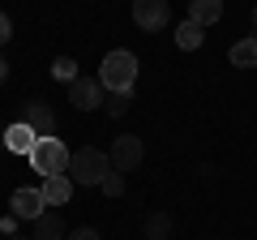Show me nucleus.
<instances>
[{"mask_svg":"<svg viewBox=\"0 0 257 240\" xmlns=\"http://www.w3.org/2000/svg\"><path fill=\"white\" fill-rule=\"evenodd\" d=\"M189 22H197V26H219L223 22V0H189Z\"/></svg>","mask_w":257,"mask_h":240,"instance_id":"nucleus-11","label":"nucleus"},{"mask_svg":"<svg viewBox=\"0 0 257 240\" xmlns=\"http://www.w3.org/2000/svg\"><path fill=\"white\" fill-rule=\"evenodd\" d=\"M35 142H39V133L30 129L26 120H13L9 129H5V150H9V155H30Z\"/></svg>","mask_w":257,"mask_h":240,"instance_id":"nucleus-9","label":"nucleus"},{"mask_svg":"<svg viewBox=\"0 0 257 240\" xmlns=\"http://www.w3.org/2000/svg\"><path fill=\"white\" fill-rule=\"evenodd\" d=\"M13 240H26V236H13Z\"/></svg>","mask_w":257,"mask_h":240,"instance_id":"nucleus-23","label":"nucleus"},{"mask_svg":"<svg viewBox=\"0 0 257 240\" xmlns=\"http://www.w3.org/2000/svg\"><path fill=\"white\" fill-rule=\"evenodd\" d=\"M227 60H231V69H257V39L253 35L236 39L231 52H227Z\"/></svg>","mask_w":257,"mask_h":240,"instance_id":"nucleus-12","label":"nucleus"},{"mask_svg":"<svg viewBox=\"0 0 257 240\" xmlns=\"http://www.w3.org/2000/svg\"><path fill=\"white\" fill-rule=\"evenodd\" d=\"M107 172H111V159H107V150H99V146H82V150H73V159H69V172H64V176H69L73 185L99 189Z\"/></svg>","mask_w":257,"mask_h":240,"instance_id":"nucleus-2","label":"nucleus"},{"mask_svg":"<svg viewBox=\"0 0 257 240\" xmlns=\"http://www.w3.org/2000/svg\"><path fill=\"white\" fill-rule=\"evenodd\" d=\"M253 39H257V5H253Z\"/></svg>","mask_w":257,"mask_h":240,"instance_id":"nucleus-22","label":"nucleus"},{"mask_svg":"<svg viewBox=\"0 0 257 240\" xmlns=\"http://www.w3.org/2000/svg\"><path fill=\"white\" fill-rule=\"evenodd\" d=\"M69 159H73V150L52 133V138H39L35 142V150L26 155V163H30V172H39L47 180V176H64V172H69Z\"/></svg>","mask_w":257,"mask_h":240,"instance_id":"nucleus-3","label":"nucleus"},{"mask_svg":"<svg viewBox=\"0 0 257 240\" xmlns=\"http://www.w3.org/2000/svg\"><path fill=\"white\" fill-rule=\"evenodd\" d=\"M103 86H99V77H77L73 86H69V103H73L77 111H94V107H103Z\"/></svg>","mask_w":257,"mask_h":240,"instance_id":"nucleus-6","label":"nucleus"},{"mask_svg":"<svg viewBox=\"0 0 257 240\" xmlns=\"http://www.w3.org/2000/svg\"><path fill=\"white\" fill-rule=\"evenodd\" d=\"M107 159H111V172H124V176H128V172H138L142 159H146V142L133 138V133H120V138L111 142Z\"/></svg>","mask_w":257,"mask_h":240,"instance_id":"nucleus-4","label":"nucleus"},{"mask_svg":"<svg viewBox=\"0 0 257 240\" xmlns=\"http://www.w3.org/2000/svg\"><path fill=\"white\" fill-rule=\"evenodd\" d=\"M128 103H133V94H107V99H103V111H107V116H124Z\"/></svg>","mask_w":257,"mask_h":240,"instance_id":"nucleus-17","label":"nucleus"},{"mask_svg":"<svg viewBox=\"0 0 257 240\" xmlns=\"http://www.w3.org/2000/svg\"><path fill=\"white\" fill-rule=\"evenodd\" d=\"M103 193H107V197H120V193H124V172H107V176H103Z\"/></svg>","mask_w":257,"mask_h":240,"instance_id":"nucleus-18","label":"nucleus"},{"mask_svg":"<svg viewBox=\"0 0 257 240\" xmlns=\"http://www.w3.org/2000/svg\"><path fill=\"white\" fill-rule=\"evenodd\" d=\"M138 56L128 52V47H116V52L103 56L99 65V86L107 94H133V86H138Z\"/></svg>","mask_w":257,"mask_h":240,"instance_id":"nucleus-1","label":"nucleus"},{"mask_svg":"<svg viewBox=\"0 0 257 240\" xmlns=\"http://www.w3.org/2000/svg\"><path fill=\"white\" fill-rule=\"evenodd\" d=\"M202 43H206V35H202V26H197V22L184 18L180 26H176V47H180V52H197Z\"/></svg>","mask_w":257,"mask_h":240,"instance_id":"nucleus-14","label":"nucleus"},{"mask_svg":"<svg viewBox=\"0 0 257 240\" xmlns=\"http://www.w3.org/2000/svg\"><path fill=\"white\" fill-rule=\"evenodd\" d=\"M9 82V60H5V52H0V86Z\"/></svg>","mask_w":257,"mask_h":240,"instance_id":"nucleus-21","label":"nucleus"},{"mask_svg":"<svg viewBox=\"0 0 257 240\" xmlns=\"http://www.w3.org/2000/svg\"><path fill=\"white\" fill-rule=\"evenodd\" d=\"M39 193H43L47 206H64L69 197H73V180H69V176H47Z\"/></svg>","mask_w":257,"mask_h":240,"instance_id":"nucleus-13","label":"nucleus"},{"mask_svg":"<svg viewBox=\"0 0 257 240\" xmlns=\"http://www.w3.org/2000/svg\"><path fill=\"white\" fill-rule=\"evenodd\" d=\"M22 120H26L39 138H52V133H56V111H52L47 99H30L26 107H22Z\"/></svg>","mask_w":257,"mask_h":240,"instance_id":"nucleus-7","label":"nucleus"},{"mask_svg":"<svg viewBox=\"0 0 257 240\" xmlns=\"http://www.w3.org/2000/svg\"><path fill=\"white\" fill-rule=\"evenodd\" d=\"M167 22H172L167 0H133V26L138 30H163Z\"/></svg>","mask_w":257,"mask_h":240,"instance_id":"nucleus-5","label":"nucleus"},{"mask_svg":"<svg viewBox=\"0 0 257 240\" xmlns=\"http://www.w3.org/2000/svg\"><path fill=\"white\" fill-rule=\"evenodd\" d=\"M9 39H13V22L0 13V52H5V43H9Z\"/></svg>","mask_w":257,"mask_h":240,"instance_id":"nucleus-20","label":"nucleus"},{"mask_svg":"<svg viewBox=\"0 0 257 240\" xmlns=\"http://www.w3.org/2000/svg\"><path fill=\"white\" fill-rule=\"evenodd\" d=\"M9 206H13V214H18V219H30V223L47 210V202H43V193H39V189H13V193H9Z\"/></svg>","mask_w":257,"mask_h":240,"instance_id":"nucleus-8","label":"nucleus"},{"mask_svg":"<svg viewBox=\"0 0 257 240\" xmlns=\"http://www.w3.org/2000/svg\"><path fill=\"white\" fill-rule=\"evenodd\" d=\"M64 236H69V227H64L60 210H43L30 223V240H64Z\"/></svg>","mask_w":257,"mask_h":240,"instance_id":"nucleus-10","label":"nucleus"},{"mask_svg":"<svg viewBox=\"0 0 257 240\" xmlns=\"http://www.w3.org/2000/svg\"><path fill=\"white\" fill-rule=\"evenodd\" d=\"M64 240H99V231H94V227H73Z\"/></svg>","mask_w":257,"mask_h":240,"instance_id":"nucleus-19","label":"nucleus"},{"mask_svg":"<svg viewBox=\"0 0 257 240\" xmlns=\"http://www.w3.org/2000/svg\"><path fill=\"white\" fill-rule=\"evenodd\" d=\"M142 236H146V240H167V236H172V214H167V210L146 214V223H142Z\"/></svg>","mask_w":257,"mask_h":240,"instance_id":"nucleus-15","label":"nucleus"},{"mask_svg":"<svg viewBox=\"0 0 257 240\" xmlns=\"http://www.w3.org/2000/svg\"><path fill=\"white\" fill-rule=\"evenodd\" d=\"M52 77L64 82V86H73L77 77H82V73H77V60H73V56H56V60H52Z\"/></svg>","mask_w":257,"mask_h":240,"instance_id":"nucleus-16","label":"nucleus"}]
</instances>
